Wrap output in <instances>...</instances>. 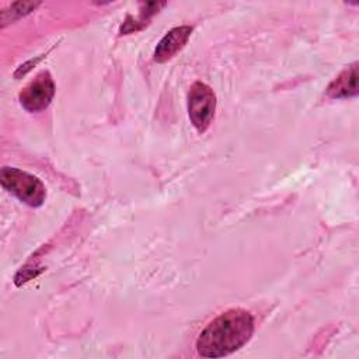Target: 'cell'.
I'll list each match as a JSON object with an SVG mask.
<instances>
[{
  "label": "cell",
  "mask_w": 359,
  "mask_h": 359,
  "mask_svg": "<svg viewBox=\"0 0 359 359\" xmlns=\"http://www.w3.org/2000/svg\"><path fill=\"white\" fill-rule=\"evenodd\" d=\"M356 63L352 65L351 67L345 69L328 87L327 93L332 98H346V97H353L358 94V87H356Z\"/></svg>",
  "instance_id": "8992f818"
},
{
  "label": "cell",
  "mask_w": 359,
  "mask_h": 359,
  "mask_svg": "<svg viewBox=\"0 0 359 359\" xmlns=\"http://www.w3.org/2000/svg\"><path fill=\"white\" fill-rule=\"evenodd\" d=\"M216 97L213 90L201 81L191 86L188 93V114L192 125L199 130L205 132L215 115Z\"/></svg>",
  "instance_id": "3957f363"
},
{
  "label": "cell",
  "mask_w": 359,
  "mask_h": 359,
  "mask_svg": "<svg viewBox=\"0 0 359 359\" xmlns=\"http://www.w3.org/2000/svg\"><path fill=\"white\" fill-rule=\"evenodd\" d=\"M53 94V80L48 72H42L20 93V102L27 111L38 112L50 104Z\"/></svg>",
  "instance_id": "277c9868"
},
{
  "label": "cell",
  "mask_w": 359,
  "mask_h": 359,
  "mask_svg": "<svg viewBox=\"0 0 359 359\" xmlns=\"http://www.w3.org/2000/svg\"><path fill=\"white\" fill-rule=\"evenodd\" d=\"M254 318L243 309H230L210 321L196 339V351L205 358H222L248 342Z\"/></svg>",
  "instance_id": "6da1fadb"
},
{
  "label": "cell",
  "mask_w": 359,
  "mask_h": 359,
  "mask_svg": "<svg viewBox=\"0 0 359 359\" xmlns=\"http://www.w3.org/2000/svg\"><path fill=\"white\" fill-rule=\"evenodd\" d=\"M191 32H192V28L188 25H181L168 31L167 35L158 42L154 50V60L158 63H163L171 59L187 43Z\"/></svg>",
  "instance_id": "5b68a950"
},
{
  "label": "cell",
  "mask_w": 359,
  "mask_h": 359,
  "mask_svg": "<svg viewBox=\"0 0 359 359\" xmlns=\"http://www.w3.org/2000/svg\"><path fill=\"white\" fill-rule=\"evenodd\" d=\"M1 185L28 206H41L46 198V189L35 175L14 167L1 168Z\"/></svg>",
  "instance_id": "7a4b0ae2"
},
{
  "label": "cell",
  "mask_w": 359,
  "mask_h": 359,
  "mask_svg": "<svg viewBox=\"0 0 359 359\" xmlns=\"http://www.w3.org/2000/svg\"><path fill=\"white\" fill-rule=\"evenodd\" d=\"M39 6V3H34V1H17L13 3L8 8L1 11V27L10 24L11 21L34 11L36 7Z\"/></svg>",
  "instance_id": "52a82bcc"
}]
</instances>
